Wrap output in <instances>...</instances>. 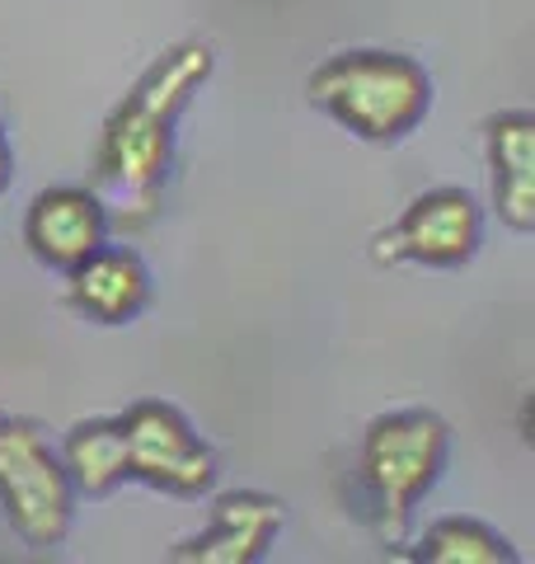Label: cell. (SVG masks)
I'll list each match as a JSON object with an SVG mask.
<instances>
[{
  "label": "cell",
  "instance_id": "9",
  "mask_svg": "<svg viewBox=\"0 0 535 564\" xmlns=\"http://www.w3.org/2000/svg\"><path fill=\"white\" fill-rule=\"evenodd\" d=\"M66 302L89 325H103V329L132 325L151 306V269L128 245L103 240L76 269H66Z\"/></svg>",
  "mask_w": 535,
  "mask_h": 564
},
{
  "label": "cell",
  "instance_id": "6",
  "mask_svg": "<svg viewBox=\"0 0 535 564\" xmlns=\"http://www.w3.org/2000/svg\"><path fill=\"white\" fill-rule=\"evenodd\" d=\"M484 240V212L466 188H427L408 198L395 226L371 236V259L381 269L418 263V269H460Z\"/></svg>",
  "mask_w": 535,
  "mask_h": 564
},
{
  "label": "cell",
  "instance_id": "13",
  "mask_svg": "<svg viewBox=\"0 0 535 564\" xmlns=\"http://www.w3.org/2000/svg\"><path fill=\"white\" fill-rule=\"evenodd\" d=\"M10 184H14V151H10V137H6V118H0V198H6Z\"/></svg>",
  "mask_w": 535,
  "mask_h": 564
},
{
  "label": "cell",
  "instance_id": "3",
  "mask_svg": "<svg viewBox=\"0 0 535 564\" xmlns=\"http://www.w3.org/2000/svg\"><path fill=\"white\" fill-rule=\"evenodd\" d=\"M446 456H451V429L433 410H390L367 423L357 470H362L367 518L385 545L400 551L408 541L414 508L441 480Z\"/></svg>",
  "mask_w": 535,
  "mask_h": 564
},
{
  "label": "cell",
  "instance_id": "2",
  "mask_svg": "<svg viewBox=\"0 0 535 564\" xmlns=\"http://www.w3.org/2000/svg\"><path fill=\"white\" fill-rule=\"evenodd\" d=\"M306 95L343 132L371 147H395L414 137L433 113V76L408 52L390 47L334 52L310 70Z\"/></svg>",
  "mask_w": 535,
  "mask_h": 564
},
{
  "label": "cell",
  "instance_id": "5",
  "mask_svg": "<svg viewBox=\"0 0 535 564\" xmlns=\"http://www.w3.org/2000/svg\"><path fill=\"white\" fill-rule=\"evenodd\" d=\"M128 480H141L174 499H198L217 485V452L170 400H137L118 414Z\"/></svg>",
  "mask_w": 535,
  "mask_h": 564
},
{
  "label": "cell",
  "instance_id": "11",
  "mask_svg": "<svg viewBox=\"0 0 535 564\" xmlns=\"http://www.w3.org/2000/svg\"><path fill=\"white\" fill-rule=\"evenodd\" d=\"M62 466L70 475L76 499H109V494L128 480V456H122V429L118 419H80L70 423L62 437Z\"/></svg>",
  "mask_w": 535,
  "mask_h": 564
},
{
  "label": "cell",
  "instance_id": "10",
  "mask_svg": "<svg viewBox=\"0 0 535 564\" xmlns=\"http://www.w3.org/2000/svg\"><path fill=\"white\" fill-rule=\"evenodd\" d=\"M493 212L516 236L535 231V113L503 109L484 122Z\"/></svg>",
  "mask_w": 535,
  "mask_h": 564
},
{
  "label": "cell",
  "instance_id": "1",
  "mask_svg": "<svg viewBox=\"0 0 535 564\" xmlns=\"http://www.w3.org/2000/svg\"><path fill=\"white\" fill-rule=\"evenodd\" d=\"M217 70V47L184 39L141 70L99 132L95 193L118 231H146L174 174L178 118Z\"/></svg>",
  "mask_w": 535,
  "mask_h": 564
},
{
  "label": "cell",
  "instance_id": "12",
  "mask_svg": "<svg viewBox=\"0 0 535 564\" xmlns=\"http://www.w3.org/2000/svg\"><path fill=\"white\" fill-rule=\"evenodd\" d=\"M404 555L414 564H522L516 545L479 518H437Z\"/></svg>",
  "mask_w": 535,
  "mask_h": 564
},
{
  "label": "cell",
  "instance_id": "4",
  "mask_svg": "<svg viewBox=\"0 0 535 564\" xmlns=\"http://www.w3.org/2000/svg\"><path fill=\"white\" fill-rule=\"evenodd\" d=\"M0 513L33 551H57L76 518V489L33 419L0 410Z\"/></svg>",
  "mask_w": 535,
  "mask_h": 564
},
{
  "label": "cell",
  "instance_id": "7",
  "mask_svg": "<svg viewBox=\"0 0 535 564\" xmlns=\"http://www.w3.org/2000/svg\"><path fill=\"white\" fill-rule=\"evenodd\" d=\"M287 522V503L259 489H230L211 499V522L178 541L174 564H259Z\"/></svg>",
  "mask_w": 535,
  "mask_h": 564
},
{
  "label": "cell",
  "instance_id": "8",
  "mask_svg": "<svg viewBox=\"0 0 535 564\" xmlns=\"http://www.w3.org/2000/svg\"><path fill=\"white\" fill-rule=\"evenodd\" d=\"M109 231H113L109 207L85 184H52L43 193H33V203L24 212L29 254L52 273L76 269L89 250H99L109 240Z\"/></svg>",
  "mask_w": 535,
  "mask_h": 564
}]
</instances>
